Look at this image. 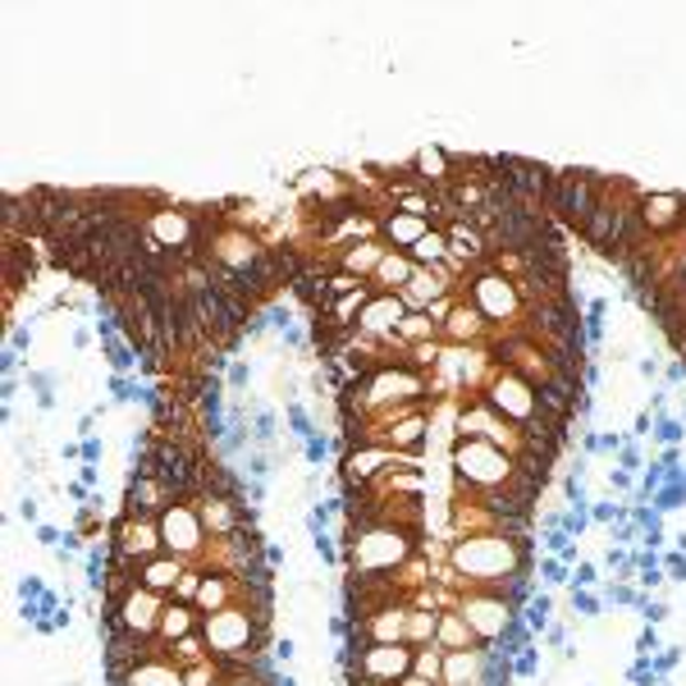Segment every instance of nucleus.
<instances>
[{"instance_id": "nucleus-19", "label": "nucleus", "mask_w": 686, "mask_h": 686, "mask_svg": "<svg viewBox=\"0 0 686 686\" xmlns=\"http://www.w3.org/2000/svg\"><path fill=\"white\" fill-rule=\"evenodd\" d=\"M412 275H416V261L407 252H385V261H380V271L371 275V284H375V293H403Z\"/></svg>"}, {"instance_id": "nucleus-7", "label": "nucleus", "mask_w": 686, "mask_h": 686, "mask_svg": "<svg viewBox=\"0 0 686 686\" xmlns=\"http://www.w3.org/2000/svg\"><path fill=\"white\" fill-rule=\"evenodd\" d=\"M457 614L467 618V627L476 632L481 645H490V640H500L508 632V623H513V599L494 595V591H467L463 599H457Z\"/></svg>"}, {"instance_id": "nucleus-10", "label": "nucleus", "mask_w": 686, "mask_h": 686, "mask_svg": "<svg viewBox=\"0 0 686 686\" xmlns=\"http://www.w3.org/2000/svg\"><path fill=\"white\" fill-rule=\"evenodd\" d=\"M640 220L655 243L677 239L686 229V198L682 193H640Z\"/></svg>"}, {"instance_id": "nucleus-30", "label": "nucleus", "mask_w": 686, "mask_h": 686, "mask_svg": "<svg viewBox=\"0 0 686 686\" xmlns=\"http://www.w3.org/2000/svg\"><path fill=\"white\" fill-rule=\"evenodd\" d=\"M399 686H435V682H426V677H416V673H407Z\"/></svg>"}, {"instance_id": "nucleus-14", "label": "nucleus", "mask_w": 686, "mask_h": 686, "mask_svg": "<svg viewBox=\"0 0 686 686\" xmlns=\"http://www.w3.org/2000/svg\"><path fill=\"white\" fill-rule=\"evenodd\" d=\"M431 220L422 215H407V211H385L380 215V243H385L390 252H412L416 243H422L431 234Z\"/></svg>"}, {"instance_id": "nucleus-24", "label": "nucleus", "mask_w": 686, "mask_h": 686, "mask_svg": "<svg viewBox=\"0 0 686 686\" xmlns=\"http://www.w3.org/2000/svg\"><path fill=\"white\" fill-rule=\"evenodd\" d=\"M407 256H412L416 265H426V271H444V265H448V234H444V229L435 224L431 234H426L422 243H416Z\"/></svg>"}, {"instance_id": "nucleus-29", "label": "nucleus", "mask_w": 686, "mask_h": 686, "mask_svg": "<svg viewBox=\"0 0 686 686\" xmlns=\"http://www.w3.org/2000/svg\"><path fill=\"white\" fill-rule=\"evenodd\" d=\"M412 673L440 686L444 682V650H440V645H422V650L412 655Z\"/></svg>"}, {"instance_id": "nucleus-26", "label": "nucleus", "mask_w": 686, "mask_h": 686, "mask_svg": "<svg viewBox=\"0 0 686 686\" xmlns=\"http://www.w3.org/2000/svg\"><path fill=\"white\" fill-rule=\"evenodd\" d=\"M161 636L165 640H188V636H198V618H193V608L188 604H165V618H161Z\"/></svg>"}, {"instance_id": "nucleus-21", "label": "nucleus", "mask_w": 686, "mask_h": 686, "mask_svg": "<svg viewBox=\"0 0 686 686\" xmlns=\"http://www.w3.org/2000/svg\"><path fill=\"white\" fill-rule=\"evenodd\" d=\"M138 582H142L147 591L165 595V591H179V582H183V567H179V558H174V554H157L151 563H142V567H138Z\"/></svg>"}, {"instance_id": "nucleus-9", "label": "nucleus", "mask_w": 686, "mask_h": 686, "mask_svg": "<svg viewBox=\"0 0 686 686\" xmlns=\"http://www.w3.org/2000/svg\"><path fill=\"white\" fill-rule=\"evenodd\" d=\"M161 545L174 554V558H193L202 545H206V526H202V513L188 508V504H170L161 517Z\"/></svg>"}, {"instance_id": "nucleus-4", "label": "nucleus", "mask_w": 686, "mask_h": 686, "mask_svg": "<svg viewBox=\"0 0 686 686\" xmlns=\"http://www.w3.org/2000/svg\"><path fill=\"white\" fill-rule=\"evenodd\" d=\"M416 531L390 526V522H366L353 536V567L362 572H399L412 554H416Z\"/></svg>"}, {"instance_id": "nucleus-6", "label": "nucleus", "mask_w": 686, "mask_h": 686, "mask_svg": "<svg viewBox=\"0 0 686 686\" xmlns=\"http://www.w3.org/2000/svg\"><path fill=\"white\" fill-rule=\"evenodd\" d=\"M256 623H261V614H243L239 604H229V608H220V614H206L202 640L215 659H243L256 645Z\"/></svg>"}, {"instance_id": "nucleus-1", "label": "nucleus", "mask_w": 686, "mask_h": 686, "mask_svg": "<svg viewBox=\"0 0 686 686\" xmlns=\"http://www.w3.org/2000/svg\"><path fill=\"white\" fill-rule=\"evenodd\" d=\"M453 467H457V481H463V490L490 494V490H508L513 485L517 457H508L504 448H494L490 440H457Z\"/></svg>"}, {"instance_id": "nucleus-16", "label": "nucleus", "mask_w": 686, "mask_h": 686, "mask_svg": "<svg viewBox=\"0 0 686 686\" xmlns=\"http://www.w3.org/2000/svg\"><path fill=\"white\" fill-rule=\"evenodd\" d=\"M385 243L380 239H362V243H349V248H339L334 252V271L343 275H357V280H371L380 271V261H385Z\"/></svg>"}, {"instance_id": "nucleus-32", "label": "nucleus", "mask_w": 686, "mask_h": 686, "mask_svg": "<svg viewBox=\"0 0 686 686\" xmlns=\"http://www.w3.org/2000/svg\"><path fill=\"white\" fill-rule=\"evenodd\" d=\"M362 686H390V682H362Z\"/></svg>"}, {"instance_id": "nucleus-27", "label": "nucleus", "mask_w": 686, "mask_h": 686, "mask_svg": "<svg viewBox=\"0 0 686 686\" xmlns=\"http://www.w3.org/2000/svg\"><path fill=\"white\" fill-rule=\"evenodd\" d=\"M202 526L211 531V536H234V526H239L234 504H224V500H206V504H202Z\"/></svg>"}, {"instance_id": "nucleus-31", "label": "nucleus", "mask_w": 686, "mask_h": 686, "mask_svg": "<svg viewBox=\"0 0 686 686\" xmlns=\"http://www.w3.org/2000/svg\"><path fill=\"white\" fill-rule=\"evenodd\" d=\"M220 686H248V682H243V677H229V682H220Z\"/></svg>"}, {"instance_id": "nucleus-2", "label": "nucleus", "mask_w": 686, "mask_h": 686, "mask_svg": "<svg viewBox=\"0 0 686 686\" xmlns=\"http://www.w3.org/2000/svg\"><path fill=\"white\" fill-rule=\"evenodd\" d=\"M467 284H472V307L485 316L490 330L508 334V330L522 325L526 302H522V293H517V280H508L504 271H494V265H481V271L467 275Z\"/></svg>"}, {"instance_id": "nucleus-28", "label": "nucleus", "mask_w": 686, "mask_h": 686, "mask_svg": "<svg viewBox=\"0 0 686 686\" xmlns=\"http://www.w3.org/2000/svg\"><path fill=\"white\" fill-rule=\"evenodd\" d=\"M435 334H440V325H435L426 312H407V321L399 325V334H394V339L403 343V349H416V343H431Z\"/></svg>"}, {"instance_id": "nucleus-13", "label": "nucleus", "mask_w": 686, "mask_h": 686, "mask_svg": "<svg viewBox=\"0 0 686 686\" xmlns=\"http://www.w3.org/2000/svg\"><path fill=\"white\" fill-rule=\"evenodd\" d=\"M165 545H161V522H151V517H138V513H129L124 522H120V558L124 563H151Z\"/></svg>"}, {"instance_id": "nucleus-22", "label": "nucleus", "mask_w": 686, "mask_h": 686, "mask_svg": "<svg viewBox=\"0 0 686 686\" xmlns=\"http://www.w3.org/2000/svg\"><path fill=\"white\" fill-rule=\"evenodd\" d=\"M234 595H239V582L229 572H215V577H202L198 586V608L202 614H220V608L234 604Z\"/></svg>"}, {"instance_id": "nucleus-18", "label": "nucleus", "mask_w": 686, "mask_h": 686, "mask_svg": "<svg viewBox=\"0 0 686 686\" xmlns=\"http://www.w3.org/2000/svg\"><path fill=\"white\" fill-rule=\"evenodd\" d=\"M485 330H490V325H485V316L472 307V302H457V307L448 312V321L440 325V334H444L448 343H476Z\"/></svg>"}, {"instance_id": "nucleus-17", "label": "nucleus", "mask_w": 686, "mask_h": 686, "mask_svg": "<svg viewBox=\"0 0 686 686\" xmlns=\"http://www.w3.org/2000/svg\"><path fill=\"white\" fill-rule=\"evenodd\" d=\"M444 293H453V284L444 280V271H426V265H416V275L407 280V289L399 293L407 312H431V302H440Z\"/></svg>"}, {"instance_id": "nucleus-25", "label": "nucleus", "mask_w": 686, "mask_h": 686, "mask_svg": "<svg viewBox=\"0 0 686 686\" xmlns=\"http://www.w3.org/2000/svg\"><path fill=\"white\" fill-rule=\"evenodd\" d=\"M435 627H440V614H435V608H412V604H407V645H412V650H422V645H435Z\"/></svg>"}, {"instance_id": "nucleus-8", "label": "nucleus", "mask_w": 686, "mask_h": 686, "mask_svg": "<svg viewBox=\"0 0 686 686\" xmlns=\"http://www.w3.org/2000/svg\"><path fill=\"white\" fill-rule=\"evenodd\" d=\"M161 618H165V604L157 591H147L142 582L138 586H124L120 604H114V627L129 632V636H151V632H161Z\"/></svg>"}, {"instance_id": "nucleus-3", "label": "nucleus", "mask_w": 686, "mask_h": 686, "mask_svg": "<svg viewBox=\"0 0 686 686\" xmlns=\"http://www.w3.org/2000/svg\"><path fill=\"white\" fill-rule=\"evenodd\" d=\"M599 188H604L599 174H586V170H558L554 183H549V193H545V202H541V211H545L554 224L577 229V234H582L586 215H591L595 202H599Z\"/></svg>"}, {"instance_id": "nucleus-15", "label": "nucleus", "mask_w": 686, "mask_h": 686, "mask_svg": "<svg viewBox=\"0 0 686 686\" xmlns=\"http://www.w3.org/2000/svg\"><path fill=\"white\" fill-rule=\"evenodd\" d=\"M362 632L371 645H407V599L375 608L371 618H362Z\"/></svg>"}, {"instance_id": "nucleus-5", "label": "nucleus", "mask_w": 686, "mask_h": 686, "mask_svg": "<svg viewBox=\"0 0 686 686\" xmlns=\"http://www.w3.org/2000/svg\"><path fill=\"white\" fill-rule=\"evenodd\" d=\"M485 403L504 416V422L522 426V431H536L541 426V390L526 385V380L508 366H500V375L485 385Z\"/></svg>"}, {"instance_id": "nucleus-11", "label": "nucleus", "mask_w": 686, "mask_h": 686, "mask_svg": "<svg viewBox=\"0 0 686 686\" xmlns=\"http://www.w3.org/2000/svg\"><path fill=\"white\" fill-rule=\"evenodd\" d=\"M412 645H366V650L357 655V673L362 682H390L399 686L407 673H412Z\"/></svg>"}, {"instance_id": "nucleus-20", "label": "nucleus", "mask_w": 686, "mask_h": 686, "mask_svg": "<svg viewBox=\"0 0 686 686\" xmlns=\"http://www.w3.org/2000/svg\"><path fill=\"white\" fill-rule=\"evenodd\" d=\"M435 645L444 655H453V650H476V632L467 627V618L457 614V608H448V614H440V627H435Z\"/></svg>"}, {"instance_id": "nucleus-23", "label": "nucleus", "mask_w": 686, "mask_h": 686, "mask_svg": "<svg viewBox=\"0 0 686 686\" xmlns=\"http://www.w3.org/2000/svg\"><path fill=\"white\" fill-rule=\"evenodd\" d=\"M129 686H183V673H179L170 659H161V655H147V659L133 668Z\"/></svg>"}, {"instance_id": "nucleus-12", "label": "nucleus", "mask_w": 686, "mask_h": 686, "mask_svg": "<svg viewBox=\"0 0 686 686\" xmlns=\"http://www.w3.org/2000/svg\"><path fill=\"white\" fill-rule=\"evenodd\" d=\"M403 321H407V307L399 293H371V302L362 307V321H357V334L362 339H394Z\"/></svg>"}]
</instances>
